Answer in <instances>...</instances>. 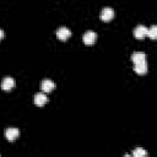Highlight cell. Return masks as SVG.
I'll return each mask as SVG.
<instances>
[{
	"mask_svg": "<svg viewBox=\"0 0 157 157\" xmlns=\"http://www.w3.org/2000/svg\"><path fill=\"white\" fill-rule=\"evenodd\" d=\"M70 36H71V29L67 28V27H64L63 26V27H59L56 29V37L60 40H66Z\"/></svg>",
	"mask_w": 157,
	"mask_h": 157,
	"instance_id": "cell-1",
	"label": "cell"
},
{
	"mask_svg": "<svg viewBox=\"0 0 157 157\" xmlns=\"http://www.w3.org/2000/svg\"><path fill=\"white\" fill-rule=\"evenodd\" d=\"M99 16H101V20L102 21L108 22V21H110L114 17V10L112 7H104V9H102Z\"/></svg>",
	"mask_w": 157,
	"mask_h": 157,
	"instance_id": "cell-2",
	"label": "cell"
},
{
	"mask_svg": "<svg viewBox=\"0 0 157 157\" xmlns=\"http://www.w3.org/2000/svg\"><path fill=\"white\" fill-rule=\"evenodd\" d=\"M97 39V33L93 32V31H87L85 32L83 37H82V40L85 44H93Z\"/></svg>",
	"mask_w": 157,
	"mask_h": 157,
	"instance_id": "cell-3",
	"label": "cell"
},
{
	"mask_svg": "<svg viewBox=\"0 0 157 157\" xmlns=\"http://www.w3.org/2000/svg\"><path fill=\"white\" fill-rule=\"evenodd\" d=\"M134 36L137 38V39H141L144 37L147 36V27H145L144 25H137L135 28H134Z\"/></svg>",
	"mask_w": 157,
	"mask_h": 157,
	"instance_id": "cell-4",
	"label": "cell"
},
{
	"mask_svg": "<svg viewBox=\"0 0 157 157\" xmlns=\"http://www.w3.org/2000/svg\"><path fill=\"white\" fill-rule=\"evenodd\" d=\"M13 86H15V80L11 76H6V77L2 78V81H1V88L4 91H10L11 88H13Z\"/></svg>",
	"mask_w": 157,
	"mask_h": 157,
	"instance_id": "cell-5",
	"label": "cell"
},
{
	"mask_svg": "<svg viewBox=\"0 0 157 157\" xmlns=\"http://www.w3.org/2000/svg\"><path fill=\"white\" fill-rule=\"evenodd\" d=\"M20 135V130L17 128H7L5 130V136L9 141H13L15 139H17Z\"/></svg>",
	"mask_w": 157,
	"mask_h": 157,
	"instance_id": "cell-6",
	"label": "cell"
},
{
	"mask_svg": "<svg viewBox=\"0 0 157 157\" xmlns=\"http://www.w3.org/2000/svg\"><path fill=\"white\" fill-rule=\"evenodd\" d=\"M40 87H42V91H43V92H52V91L55 88V83H54V81L50 80V78H44V80L42 81Z\"/></svg>",
	"mask_w": 157,
	"mask_h": 157,
	"instance_id": "cell-7",
	"label": "cell"
},
{
	"mask_svg": "<svg viewBox=\"0 0 157 157\" xmlns=\"http://www.w3.org/2000/svg\"><path fill=\"white\" fill-rule=\"evenodd\" d=\"M33 101H34V104H36V105L42 107V105H44V104L47 103L48 98H47V96H45V93H44V92H38V93H36V94H34Z\"/></svg>",
	"mask_w": 157,
	"mask_h": 157,
	"instance_id": "cell-8",
	"label": "cell"
},
{
	"mask_svg": "<svg viewBox=\"0 0 157 157\" xmlns=\"http://www.w3.org/2000/svg\"><path fill=\"white\" fill-rule=\"evenodd\" d=\"M134 70H135V72L141 74V75L145 74V72H147V63H146V60L140 61V63H136L135 66H134Z\"/></svg>",
	"mask_w": 157,
	"mask_h": 157,
	"instance_id": "cell-9",
	"label": "cell"
},
{
	"mask_svg": "<svg viewBox=\"0 0 157 157\" xmlns=\"http://www.w3.org/2000/svg\"><path fill=\"white\" fill-rule=\"evenodd\" d=\"M131 60L134 61V64L144 61V60H146V54L144 52H134L131 54Z\"/></svg>",
	"mask_w": 157,
	"mask_h": 157,
	"instance_id": "cell-10",
	"label": "cell"
},
{
	"mask_svg": "<svg viewBox=\"0 0 157 157\" xmlns=\"http://www.w3.org/2000/svg\"><path fill=\"white\" fill-rule=\"evenodd\" d=\"M147 36L151 39H156L157 38V26L156 25H153L150 28H147Z\"/></svg>",
	"mask_w": 157,
	"mask_h": 157,
	"instance_id": "cell-11",
	"label": "cell"
},
{
	"mask_svg": "<svg viewBox=\"0 0 157 157\" xmlns=\"http://www.w3.org/2000/svg\"><path fill=\"white\" fill-rule=\"evenodd\" d=\"M131 155H132L134 157H144V156L147 155V151H145V150L141 148V147H137V148H135V150L132 151Z\"/></svg>",
	"mask_w": 157,
	"mask_h": 157,
	"instance_id": "cell-12",
	"label": "cell"
},
{
	"mask_svg": "<svg viewBox=\"0 0 157 157\" xmlns=\"http://www.w3.org/2000/svg\"><path fill=\"white\" fill-rule=\"evenodd\" d=\"M4 34H5V33H4V31H2L1 28H0V39H2V37H4Z\"/></svg>",
	"mask_w": 157,
	"mask_h": 157,
	"instance_id": "cell-13",
	"label": "cell"
}]
</instances>
